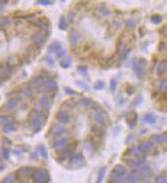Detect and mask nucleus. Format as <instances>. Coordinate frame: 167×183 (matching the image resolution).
Instances as JSON below:
<instances>
[{"mask_svg":"<svg viewBox=\"0 0 167 183\" xmlns=\"http://www.w3.org/2000/svg\"><path fill=\"white\" fill-rule=\"evenodd\" d=\"M126 173V168L122 165H117L110 174V183H121Z\"/></svg>","mask_w":167,"mask_h":183,"instance_id":"f257e3e1","label":"nucleus"},{"mask_svg":"<svg viewBox=\"0 0 167 183\" xmlns=\"http://www.w3.org/2000/svg\"><path fill=\"white\" fill-rule=\"evenodd\" d=\"M32 179L36 183H47L49 181L50 177L48 172L44 169H38L32 173Z\"/></svg>","mask_w":167,"mask_h":183,"instance_id":"f03ea898","label":"nucleus"},{"mask_svg":"<svg viewBox=\"0 0 167 183\" xmlns=\"http://www.w3.org/2000/svg\"><path fill=\"white\" fill-rule=\"evenodd\" d=\"M146 66H147V61L145 59H138V60L133 62V71L140 79L144 78V76H145Z\"/></svg>","mask_w":167,"mask_h":183,"instance_id":"7ed1b4c3","label":"nucleus"},{"mask_svg":"<svg viewBox=\"0 0 167 183\" xmlns=\"http://www.w3.org/2000/svg\"><path fill=\"white\" fill-rule=\"evenodd\" d=\"M138 170H140V179H143L144 181H149L152 177V171L151 168L149 167V165L147 164H143L138 167Z\"/></svg>","mask_w":167,"mask_h":183,"instance_id":"20e7f679","label":"nucleus"},{"mask_svg":"<svg viewBox=\"0 0 167 183\" xmlns=\"http://www.w3.org/2000/svg\"><path fill=\"white\" fill-rule=\"evenodd\" d=\"M65 126L63 125H53L49 130V134H48V137H53V138H56L59 135H61L63 132H65Z\"/></svg>","mask_w":167,"mask_h":183,"instance_id":"39448f33","label":"nucleus"},{"mask_svg":"<svg viewBox=\"0 0 167 183\" xmlns=\"http://www.w3.org/2000/svg\"><path fill=\"white\" fill-rule=\"evenodd\" d=\"M84 164V157L82 154H76L72 156L70 159V165L73 167H80Z\"/></svg>","mask_w":167,"mask_h":183,"instance_id":"423d86ee","label":"nucleus"},{"mask_svg":"<svg viewBox=\"0 0 167 183\" xmlns=\"http://www.w3.org/2000/svg\"><path fill=\"white\" fill-rule=\"evenodd\" d=\"M30 123H31V126H33L34 132H35V133L40 130V128H41V118H40V114L33 115V116L31 117Z\"/></svg>","mask_w":167,"mask_h":183,"instance_id":"0eeeda50","label":"nucleus"},{"mask_svg":"<svg viewBox=\"0 0 167 183\" xmlns=\"http://www.w3.org/2000/svg\"><path fill=\"white\" fill-rule=\"evenodd\" d=\"M69 141V139H68L67 136H62L58 138V139L55 140V142L52 143V148L55 149H58V148H61V147H64V146H66V144Z\"/></svg>","mask_w":167,"mask_h":183,"instance_id":"6e6552de","label":"nucleus"},{"mask_svg":"<svg viewBox=\"0 0 167 183\" xmlns=\"http://www.w3.org/2000/svg\"><path fill=\"white\" fill-rule=\"evenodd\" d=\"M124 156H134V157H141L144 156V152L140 150V147L137 146V147H132L128 149V150L125 151Z\"/></svg>","mask_w":167,"mask_h":183,"instance_id":"1a4fd4ad","label":"nucleus"},{"mask_svg":"<svg viewBox=\"0 0 167 183\" xmlns=\"http://www.w3.org/2000/svg\"><path fill=\"white\" fill-rule=\"evenodd\" d=\"M19 104V100L16 98H10L9 100L5 103V105L3 106V110L4 111H10L13 110Z\"/></svg>","mask_w":167,"mask_h":183,"instance_id":"9d476101","label":"nucleus"},{"mask_svg":"<svg viewBox=\"0 0 167 183\" xmlns=\"http://www.w3.org/2000/svg\"><path fill=\"white\" fill-rule=\"evenodd\" d=\"M140 175H138L137 173H134V172L126 174L125 177H124V181H125V183H137L140 181Z\"/></svg>","mask_w":167,"mask_h":183,"instance_id":"9b49d317","label":"nucleus"},{"mask_svg":"<svg viewBox=\"0 0 167 183\" xmlns=\"http://www.w3.org/2000/svg\"><path fill=\"white\" fill-rule=\"evenodd\" d=\"M80 40H81L80 33H79L78 31H76V30L71 31V33H70V42H71V43L75 46V44H77Z\"/></svg>","mask_w":167,"mask_h":183,"instance_id":"f8f14e48","label":"nucleus"},{"mask_svg":"<svg viewBox=\"0 0 167 183\" xmlns=\"http://www.w3.org/2000/svg\"><path fill=\"white\" fill-rule=\"evenodd\" d=\"M56 118H58L59 122L61 123H67L70 120L69 114H68L67 112L63 111V110L59 111L58 113H56Z\"/></svg>","mask_w":167,"mask_h":183,"instance_id":"ddd939ff","label":"nucleus"},{"mask_svg":"<svg viewBox=\"0 0 167 183\" xmlns=\"http://www.w3.org/2000/svg\"><path fill=\"white\" fill-rule=\"evenodd\" d=\"M43 42V36H42L41 33H36V34L33 35L32 37V43L34 46L39 47Z\"/></svg>","mask_w":167,"mask_h":183,"instance_id":"4468645a","label":"nucleus"},{"mask_svg":"<svg viewBox=\"0 0 167 183\" xmlns=\"http://www.w3.org/2000/svg\"><path fill=\"white\" fill-rule=\"evenodd\" d=\"M153 146H154V144H153L151 141H146V142H143L141 144L138 145V147H140V149L144 153H146V152H150V151L152 150Z\"/></svg>","mask_w":167,"mask_h":183,"instance_id":"2eb2a0df","label":"nucleus"},{"mask_svg":"<svg viewBox=\"0 0 167 183\" xmlns=\"http://www.w3.org/2000/svg\"><path fill=\"white\" fill-rule=\"evenodd\" d=\"M72 156H73V148L72 147H66L59 152V156H61L63 159H71Z\"/></svg>","mask_w":167,"mask_h":183,"instance_id":"dca6fc26","label":"nucleus"},{"mask_svg":"<svg viewBox=\"0 0 167 183\" xmlns=\"http://www.w3.org/2000/svg\"><path fill=\"white\" fill-rule=\"evenodd\" d=\"M43 83H44V78L42 76H36L31 80V86L36 89L40 88L41 86H43Z\"/></svg>","mask_w":167,"mask_h":183,"instance_id":"f3484780","label":"nucleus"},{"mask_svg":"<svg viewBox=\"0 0 167 183\" xmlns=\"http://www.w3.org/2000/svg\"><path fill=\"white\" fill-rule=\"evenodd\" d=\"M16 125L15 123H11V122H8L6 125H4L2 126V130H3L4 133H9V132H13L16 130Z\"/></svg>","mask_w":167,"mask_h":183,"instance_id":"a211bd4d","label":"nucleus"},{"mask_svg":"<svg viewBox=\"0 0 167 183\" xmlns=\"http://www.w3.org/2000/svg\"><path fill=\"white\" fill-rule=\"evenodd\" d=\"M56 86V83L55 81L53 79H47V80H44V83H43V88L45 91H52Z\"/></svg>","mask_w":167,"mask_h":183,"instance_id":"6ab92c4d","label":"nucleus"},{"mask_svg":"<svg viewBox=\"0 0 167 183\" xmlns=\"http://www.w3.org/2000/svg\"><path fill=\"white\" fill-rule=\"evenodd\" d=\"M39 103H40V105L43 107L44 109H48L50 106V100L46 95L42 96L40 98V100H39Z\"/></svg>","mask_w":167,"mask_h":183,"instance_id":"aec40b11","label":"nucleus"},{"mask_svg":"<svg viewBox=\"0 0 167 183\" xmlns=\"http://www.w3.org/2000/svg\"><path fill=\"white\" fill-rule=\"evenodd\" d=\"M94 120L98 125H101V123H104L105 120H106V115H105L104 112H98V113H95L94 115Z\"/></svg>","mask_w":167,"mask_h":183,"instance_id":"412c9836","label":"nucleus"},{"mask_svg":"<svg viewBox=\"0 0 167 183\" xmlns=\"http://www.w3.org/2000/svg\"><path fill=\"white\" fill-rule=\"evenodd\" d=\"M167 71V61H163L159 64V66L157 67V73L159 75L164 74Z\"/></svg>","mask_w":167,"mask_h":183,"instance_id":"4be33fe9","label":"nucleus"},{"mask_svg":"<svg viewBox=\"0 0 167 183\" xmlns=\"http://www.w3.org/2000/svg\"><path fill=\"white\" fill-rule=\"evenodd\" d=\"M80 103H81V105H83L84 107H87V108H92V107L97 106V103L93 102V101L90 99H86V98L85 99H82L80 101Z\"/></svg>","mask_w":167,"mask_h":183,"instance_id":"5701e85b","label":"nucleus"},{"mask_svg":"<svg viewBox=\"0 0 167 183\" xmlns=\"http://www.w3.org/2000/svg\"><path fill=\"white\" fill-rule=\"evenodd\" d=\"M151 142L154 144V143H156V144H160V143L164 142L163 140V135H153V136L151 137Z\"/></svg>","mask_w":167,"mask_h":183,"instance_id":"b1692460","label":"nucleus"},{"mask_svg":"<svg viewBox=\"0 0 167 183\" xmlns=\"http://www.w3.org/2000/svg\"><path fill=\"white\" fill-rule=\"evenodd\" d=\"M143 120H144V123H154L156 122V117H155L153 114H146L145 116H144Z\"/></svg>","mask_w":167,"mask_h":183,"instance_id":"393cba45","label":"nucleus"},{"mask_svg":"<svg viewBox=\"0 0 167 183\" xmlns=\"http://www.w3.org/2000/svg\"><path fill=\"white\" fill-rule=\"evenodd\" d=\"M48 49L50 50V52H53V53H58L59 50L62 49V46L59 43H58V42H55V43L50 44V46L48 47Z\"/></svg>","mask_w":167,"mask_h":183,"instance_id":"a878e982","label":"nucleus"},{"mask_svg":"<svg viewBox=\"0 0 167 183\" xmlns=\"http://www.w3.org/2000/svg\"><path fill=\"white\" fill-rule=\"evenodd\" d=\"M137 114H133L132 116H130L129 118H128V125H129V128L130 129H133L134 126H135V125H137Z\"/></svg>","mask_w":167,"mask_h":183,"instance_id":"bb28decb","label":"nucleus"},{"mask_svg":"<svg viewBox=\"0 0 167 183\" xmlns=\"http://www.w3.org/2000/svg\"><path fill=\"white\" fill-rule=\"evenodd\" d=\"M128 53H129V49H127V47H122V49L119 50V56H120L121 60H125L127 56H128Z\"/></svg>","mask_w":167,"mask_h":183,"instance_id":"cd10ccee","label":"nucleus"},{"mask_svg":"<svg viewBox=\"0 0 167 183\" xmlns=\"http://www.w3.org/2000/svg\"><path fill=\"white\" fill-rule=\"evenodd\" d=\"M71 63H72L71 58L66 57V58H64L63 60L61 61V66L63 67V68H69V67L71 66Z\"/></svg>","mask_w":167,"mask_h":183,"instance_id":"c85d7f7f","label":"nucleus"},{"mask_svg":"<svg viewBox=\"0 0 167 183\" xmlns=\"http://www.w3.org/2000/svg\"><path fill=\"white\" fill-rule=\"evenodd\" d=\"M105 173H106V168H101L100 171H98V174L97 183H101V181H103V179L105 177Z\"/></svg>","mask_w":167,"mask_h":183,"instance_id":"c756f323","label":"nucleus"},{"mask_svg":"<svg viewBox=\"0 0 167 183\" xmlns=\"http://www.w3.org/2000/svg\"><path fill=\"white\" fill-rule=\"evenodd\" d=\"M22 95L25 96V97H27V98H31V97L33 96L32 89H31L30 86H28V88L22 90Z\"/></svg>","mask_w":167,"mask_h":183,"instance_id":"7c9ffc66","label":"nucleus"},{"mask_svg":"<svg viewBox=\"0 0 167 183\" xmlns=\"http://www.w3.org/2000/svg\"><path fill=\"white\" fill-rule=\"evenodd\" d=\"M159 91L162 93L167 92V80H162L159 84Z\"/></svg>","mask_w":167,"mask_h":183,"instance_id":"2f4dec72","label":"nucleus"},{"mask_svg":"<svg viewBox=\"0 0 167 183\" xmlns=\"http://www.w3.org/2000/svg\"><path fill=\"white\" fill-rule=\"evenodd\" d=\"M15 182V175H8L2 180L1 183H13Z\"/></svg>","mask_w":167,"mask_h":183,"instance_id":"473e14b6","label":"nucleus"},{"mask_svg":"<svg viewBox=\"0 0 167 183\" xmlns=\"http://www.w3.org/2000/svg\"><path fill=\"white\" fill-rule=\"evenodd\" d=\"M98 12L101 13V15H104V16H109L110 15V10L107 9V8L104 7V6H98Z\"/></svg>","mask_w":167,"mask_h":183,"instance_id":"72a5a7b5","label":"nucleus"},{"mask_svg":"<svg viewBox=\"0 0 167 183\" xmlns=\"http://www.w3.org/2000/svg\"><path fill=\"white\" fill-rule=\"evenodd\" d=\"M155 183H167V177L163 175L158 176L156 180H155Z\"/></svg>","mask_w":167,"mask_h":183,"instance_id":"f704fd0d","label":"nucleus"},{"mask_svg":"<svg viewBox=\"0 0 167 183\" xmlns=\"http://www.w3.org/2000/svg\"><path fill=\"white\" fill-rule=\"evenodd\" d=\"M59 28H61V29H64V30L67 28V22L64 16L61 19V21H59Z\"/></svg>","mask_w":167,"mask_h":183,"instance_id":"c9c22d12","label":"nucleus"},{"mask_svg":"<svg viewBox=\"0 0 167 183\" xmlns=\"http://www.w3.org/2000/svg\"><path fill=\"white\" fill-rule=\"evenodd\" d=\"M84 148H85V150L88 151V152H92L93 145L90 142H87V143H85V145H84Z\"/></svg>","mask_w":167,"mask_h":183,"instance_id":"e433bc0d","label":"nucleus"},{"mask_svg":"<svg viewBox=\"0 0 167 183\" xmlns=\"http://www.w3.org/2000/svg\"><path fill=\"white\" fill-rule=\"evenodd\" d=\"M104 88H105V83L103 82V81H98V82L94 84V89L95 90H101Z\"/></svg>","mask_w":167,"mask_h":183,"instance_id":"4c0bfd02","label":"nucleus"},{"mask_svg":"<svg viewBox=\"0 0 167 183\" xmlns=\"http://www.w3.org/2000/svg\"><path fill=\"white\" fill-rule=\"evenodd\" d=\"M161 21H162V18L159 16H154L152 18V22L155 24H159V23H161Z\"/></svg>","mask_w":167,"mask_h":183,"instance_id":"58836bf2","label":"nucleus"},{"mask_svg":"<svg viewBox=\"0 0 167 183\" xmlns=\"http://www.w3.org/2000/svg\"><path fill=\"white\" fill-rule=\"evenodd\" d=\"M8 122H9V120H8L7 117H5V116H0V126H3L4 125H6V123H7Z\"/></svg>","mask_w":167,"mask_h":183,"instance_id":"ea45409f","label":"nucleus"},{"mask_svg":"<svg viewBox=\"0 0 167 183\" xmlns=\"http://www.w3.org/2000/svg\"><path fill=\"white\" fill-rule=\"evenodd\" d=\"M39 151H40L41 156L44 157V159H46L47 157V152H46V149H45L43 146H40V148H39Z\"/></svg>","mask_w":167,"mask_h":183,"instance_id":"a19ab883","label":"nucleus"},{"mask_svg":"<svg viewBox=\"0 0 167 183\" xmlns=\"http://www.w3.org/2000/svg\"><path fill=\"white\" fill-rule=\"evenodd\" d=\"M116 86H117V83H116V80H115V79H112V81H111V86H110V89H111V92H112V93H114V92H115Z\"/></svg>","mask_w":167,"mask_h":183,"instance_id":"79ce46f5","label":"nucleus"},{"mask_svg":"<svg viewBox=\"0 0 167 183\" xmlns=\"http://www.w3.org/2000/svg\"><path fill=\"white\" fill-rule=\"evenodd\" d=\"M126 26H127V28H130V29H133L134 28V26H135V23L133 21H128L126 23Z\"/></svg>","mask_w":167,"mask_h":183,"instance_id":"37998d69","label":"nucleus"},{"mask_svg":"<svg viewBox=\"0 0 167 183\" xmlns=\"http://www.w3.org/2000/svg\"><path fill=\"white\" fill-rule=\"evenodd\" d=\"M39 3L44 4V5H48V4H52V2H50L49 0H39Z\"/></svg>","mask_w":167,"mask_h":183,"instance_id":"c03bdc74","label":"nucleus"},{"mask_svg":"<svg viewBox=\"0 0 167 183\" xmlns=\"http://www.w3.org/2000/svg\"><path fill=\"white\" fill-rule=\"evenodd\" d=\"M134 139V135H129L128 137H127V139H126V143H130V142H132V140Z\"/></svg>","mask_w":167,"mask_h":183,"instance_id":"a18cd8bd","label":"nucleus"},{"mask_svg":"<svg viewBox=\"0 0 167 183\" xmlns=\"http://www.w3.org/2000/svg\"><path fill=\"white\" fill-rule=\"evenodd\" d=\"M66 106H69L70 108L72 107V108H74V107L76 106V104L75 103H73V102H71V101H69V102H67L66 103Z\"/></svg>","mask_w":167,"mask_h":183,"instance_id":"49530a36","label":"nucleus"},{"mask_svg":"<svg viewBox=\"0 0 167 183\" xmlns=\"http://www.w3.org/2000/svg\"><path fill=\"white\" fill-rule=\"evenodd\" d=\"M56 55H58L59 56V57H63V56L65 55V50L63 49H62L61 50H59V52L58 53H56Z\"/></svg>","mask_w":167,"mask_h":183,"instance_id":"de8ad7c7","label":"nucleus"},{"mask_svg":"<svg viewBox=\"0 0 167 183\" xmlns=\"http://www.w3.org/2000/svg\"><path fill=\"white\" fill-rule=\"evenodd\" d=\"M65 90H66V92H67V94H74V91H73V90H71V89H69V88H66V89H65Z\"/></svg>","mask_w":167,"mask_h":183,"instance_id":"09e8293b","label":"nucleus"},{"mask_svg":"<svg viewBox=\"0 0 167 183\" xmlns=\"http://www.w3.org/2000/svg\"><path fill=\"white\" fill-rule=\"evenodd\" d=\"M3 156H4L5 159H8V150H7V149H4V151H3Z\"/></svg>","mask_w":167,"mask_h":183,"instance_id":"8fccbe9b","label":"nucleus"},{"mask_svg":"<svg viewBox=\"0 0 167 183\" xmlns=\"http://www.w3.org/2000/svg\"><path fill=\"white\" fill-rule=\"evenodd\" d=\"M163 140H164V142L167 143V133L163 135Z\"/></svg>","mask_w":167,"mask_h":183,"instance_id":"3c124183","label":"nucleus"},{"mask_svg":"<svg viewBox=\"0 0 167 183\" xmlns=\"http://www.w3.org/2000/svg\"><path fill=\"white\" fill-rule=\"evenodd\" d=\"M78 71H82V72H86L87 69L86 68H78Z\"/></svg>","mask_w":167,"mask_h":183,"instance_id":"603ef678","label":"nucleus"}]
</instances>
